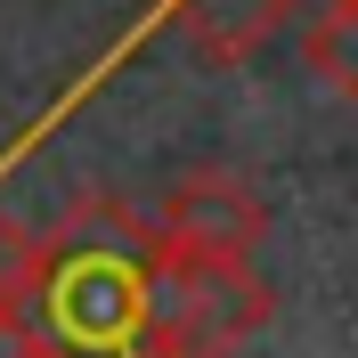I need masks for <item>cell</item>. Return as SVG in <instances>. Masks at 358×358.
Wrapping results in <instances>:
<instances>
[{
	"instance_id": "obj_1",
	"label": "cell",
	"mask_w": 358,
	"mask_h": 358,
	"mask_svg": "<svg viewBox=\"0 0 358 358\" xmlns=\"http://www.w3.org/2000/svg\"><path fill=\"white\" fill-rule=\"evenodd\" d=\"M163 236L122 196H82L57 236H41V293L33 326L66 358H147V301H155Z\"/></svg>"
},
{
	"instance_id": "obj_2",
	"label": "cell",
	"mask_w": 358,
	"mask_h": 358,
	"mask_svg": "<svg viewBox=\"0 0 358 358\" xmlns=\"http://www.w3.org/2000/svg\"><path fill=\"white\" fill-rule=\"evenodd\" d=\"M277 317V293L252 261L163 245L155 301H147V358H236Z\"/></svg>"
},
{
	"instance_id": "obj_3",
	"label": "cell",
	"mask_w": 358,
	"mask_h": 358,
	"mask_svg": "<svg viewBox=\"0 0 358 358\" xmlns=\"http://www.w3.org/2000/svg\"><path fill=\"white\" fill-rule=\"evenodd\" d=\"M293 8H301V0H147L131 33H122L114 49H98V57H90V73H82V82H73V90H66V98H57L49 114H33V122H24V138L8 147V155H0V179L17 171V163L33 155V147H41L49 131H66L73 114L90 106V90H106L114 73H122V66L138 57V49H147V41L163 33V24H187V41H196L203 57H212V66H245V57H252V49H261L268 33H277V24L293 17Z\"/></svg>"
},
{
	"instance_id": "obj_4",
	"label": "cell",
	"mask_w": 358,
	"mask_h": 358,
	"mask_svg": "<svg viewBox=\"0 0 358 358\" xmlns=\"http://www.w3.org/2000/svg\"><path fill=\"white\" fill-rule=\"evenodd\" d=\"M155 236L179 252H220V261H252L268 245V203L252 179L236 171H187L163 187L155 203Z\"/></svg>"
},
{
	"instance_id": "obj_5",
	"label": "cell",
	"mask_w": 358,
	"mask_h": 358,
	"mask_svg": "<svg viewBox=\"0 0 358 358\" xmlns=\"http://www.w3.org/2000/svg\"><path fill=\"white\" fill-rule=\"evenodd\" d=\"M310 24H301V66L334 98H358V0H301Z\"/></svg>"
},
{
	"instance_id": "obj_6",
	"label": "cell",
	"mask_w": 358,
	"mask_h": 358,
	"mask_svg": "<svg viewBox=\"0 0 358 358\" xmlns=\"http://www.w3.org/2000/svg\"><path fill=\"white\" fill-rule=\"evenodd\" d=\"M33 293H41V236L0 212V334L33 326Z\"/></svg>"
},
{
	"instance_id": "obj_7",
	"label": "cell",
	"mask_w": 358,
	"mask_h": 358,
	"mask_svg": "<svg viewBox=\"0 0 358 358\" xmlns=\"http://www.w3.org/2000/svg\"><path fill=\"white\" fill-rule=\"evenodd\" d=\"M17 358H66V350H49L41 334H17Z\"/></svg>"
}]
</instances>
